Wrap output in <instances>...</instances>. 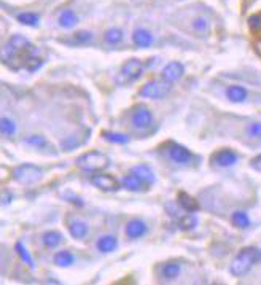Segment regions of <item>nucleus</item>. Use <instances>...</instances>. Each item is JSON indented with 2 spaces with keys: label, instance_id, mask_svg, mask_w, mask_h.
I'll return each mask as SVG.
<instances>
[{
  "label": "nucleus",
  "instance_id": "nucleus-1",
  "mask_svg": "<svg viewBox=\"0 0 261 285\" xmlns=\"http://www.w3.org/2000/svg\"><path fill=\"white\" fill-rule=\"evenodd\" d=\"M259 261H261V250L259 248L245 247L233 260V263L230 266V272L236 277H242L253 268V265L259 263Z\"/></svg>",
  "mask_w": 261,
  "mask_h": 285
},
{
  "label": "nucleus",
  "instance_id": "nucleus-2",
  "mask_svg": "<svg viewBox=\"0 0 261 285\" xmlns=\"http://www.w3.org/2000/svg\"><path fill=\"white\" fill-rule=\"evenodd\" d=\"M110 160L109 156H105L101 151H89L85 153L77 158V166L83 171H89V172H97V171H104L109 168Z\"/></svg>",
  "mask_w": 261,
  "mask_h": 285
},
{
  "label": "nucleus",
  "instance_id": "nucleus-3",
  "mask_svg": "<svg viewBox=\"0 0 261 285\" xmlns=\"http://www.w3.org/2000/svg\"><path fill=\"white\" fill-rule=\"evenodd\" d=\"M142 74H144V64H142V61H139V59L133 57L121 66L120 72L115 77V81L118 85H127V83L139 80Z\"/></svg>",
  "mask_w": 261,
  "mask_h": 285
},
{
  "label": "nucleus",
  "instance_id": "nucleus-4",
  "mask_svg": "<svg viewBox=\"0 0 261 285\" xmlns=\"http://www.w3.org/2000/svg\"><path fill=\"white\" fill-rule=\"evenodd\" d=\"M13 179L19 183V185H34L42 180L43 177V171L40 168L34 164H21L18 168L13 169L11 172Z\"/></svg>",
  "mask_w": 261,
  "mask_h": 285
},
{
  "label": "nucleus",
  "instance_id": "nucleus-5",
  "mask_svg": "<svg viewBox=\"0 0 261 285\" xmlns=\"http://www.w3.org/2000/svg\"><path fill=\"white\" fill-rule=\"evenodd\" d=\"M171 89H172V83L166 81L164 78L162 80H151L140 88L139 96L147 98V99H161L164 96H168Z\"/></svg>",
  "mask_w": 261,
  "mask_h": 285
},
{
  "label": "nucleus",
  "instance_id": "nucleus-6",
  "mask_svg": "<svg viewBox=\"0 0 261 285\" xmlns=\"http://www.w3.org/2000/svg\"><path fill=\"white\" fill-rule=\"evenodd\" d=\"M130 123L136 129H147L151 126L153 123V115L151 110L147 109L145 105H139L136 107V110L133 112V116H130Z\"/></svg>",
  "mask_w": 261,
  "mask_h": 285
},
{
  "label": "nucleus",
  "instance_id": "nucleus-7",
  "mask_svg": "<svg viewBox=\"0 0 261 285\" xmlns=\"http://www.w3.org/2000/svg\"><path fill=\"white\" fill-rule=\"evenodd\" d=\"M91 183L96 188L102 189V192H118L121 185L113 175L109 174H94L91 177Z\"/></svg>",
  "mask_w": 261,
  "mask_h": 285
},
{
  "label": "nucleus",
  "instance_id": "nucleus-8",
  "mask_svg": "<svg viewBox=\"0 0 261 285\" xmlns=\"http://www.w3.org/2000/svg\"><path fill=\"white\" fill-rule=\"evenodd\" d=\"M168 153H169V158L177 164H186L191 161V151L180 144H174L172 142V144L169 145Z\"/></svg>",
  "mask_w": 261,
  "mask_h": 285
},
{
  "label": "nucleus",
  "instance_id": "nucleus-9",
  "mask_svg": "<svg viewBox=\"0 0 261 285\" xmlns=\"http://www.w3.org/2000/svg\"><path fill=\"white\" fill-rule=\"evenodd\" d=\"M212 163L218 166V168H231V166L237 163V155L233 150L224 148V150L217 151L215 155L212 156Z\"/></svg>",
  "mask_w": 261,
  "mask_h": 285
},
{
  "label": "nucleus",
  "instance_id": "nucleus-10",
  "mask_svg": "<svg viewBox=\"0 0 261 285\" xmlns=\"http://www.w3.org/2000/svg\"><path fill=\"white\" fill-rule=\"evenodd\" d=\"M147 231H148V227L144 220L133 218L126 225V236L129 237V239H139V237L145 236Z\"/></svg>",
  "mask_w": 261,
  "mask_h": 285
},
{
  "label": "nucleus",
  "instance_id": "nucleus-11",
  "mask_svg": "<svg viewBox=\"0 0 261 285\" xmlns=\"http://www.w3.org/2000/svg\"><path fill=\"white\" fill-rule=\"evenodd\" d=\"M185 74V67L182 62H169L162 69V78L169 83H174L177 80H180Z\"/></svg>",
  "mask_w": 261,
  "mask_h": 285
},
{
  "label": "nucleus",
  "instance_id": "nucleus-12",
  "mask_svg": "<svg viewBox=\"0 0 261 285\" xmlns=\"http://www.w3.org/2000/svg\"><path fill=\"white\" fill-rule=\"evenodd\" d=\"M11 50H13L15 53H24V51H30L34 50V46L30 43V40L27 37H24V35H13V37H10L8 43H7Z\"/></svg>",
  "mask_w": 261,
  "mask_h": 285
},
{
  "label": "nucleus",
  "instance_id": "nucleus-13",
  "mask_svg": "<svg viewBox=\"0 0 261 285\" xmlns=\"http://www.w3.org/2000/svg\"><path fill=\"white\" fill-rule=\"evenodd\" d=\"M130 172L136 174V175L139 177V179H140L142 182H144L147 186H148V185H153V183H155V180H156V179H155V172H153L151 168H150V166H147V164L134 166V168L130 169Z\"/></svg>",
  "mask_w": 261,
  "mask_h": 285
},
{
  "label": "nucleus",
  "instance_id": "nucleus-14",
  "mask_svg": "<svg viewBox=\"0 0 261 285\" xmlns=\"http://www.w3.org/2000/svg\"><path fill=\"white\" fill-rule=\"evenodd\" d=\"M116 247H118V241L112 234L101 236L97 239V250L101 254H112L113 250H116Z\"/></svg>",
  "mask_w": 261,
  "mask_h": 285
},
{
  "label": "nucleus",
  "instance_id": "nucleus-15",
  "mask_svg": "<svg viewBox=\"0 0 261 285\" xmlns=\"http://www.w3.org/2000/svg\"><path fill=\"white\" fill-rule=\"evenodd\" d=\"M133 40L139 48H148L153 43V35L147 29H136L133 34Z\"/></svg>",
  "mask_w": 261,
  "mask_h": 285
},
{
  "label": "nucleus",
  "instance_id": "nucleus-16",
  "mask_svg": "<svg viewBox=\"0 0 261 285\" xmlns=\"http://www.w3.org/2000/svg\"><path fill=\"white\" fill-rule=\"evenodd\" d=\"M57 22H59V26L64 27V29H72V27H75V24L78 22V16H77L75 11H72V10H64L62 13L59 15Z\"/></svg>",
  "mask_w": 261,
  "mask_h": 285
},
{
  "label": "nucleus",
  "instance_id": "nucleus-17",
  "mask_svg": "<svg viewBox=\"0 0 261 285\" xmlns=\"http://www.w3.org/2000/svg\"><path fill=\"white\" fill-rule=\"evenodd\" d=\"M42 241L45 244V247H48V248H54L57 245H61L64 242V236L59 233V231H46L43 233L42 236Z\"/></svg>",
  "mask_w": 261,
  "mask_h": 285
},
{
  "label": "nucleus",
  "instance_id": "nucleus-18",
  "mask_svg": "<svg viewBox=\"0 0 261 285\" xmlns=\"http://www.w3.org/2000/svg\"><path fill=\"white\" fill-rule=\"evenodd\" d=\"M179 206L186 210V212H198L199 210V204H198V201L193 198V196H189L188 193L185 192H180L179 193Z\"/></svg>",
  "mask_w": 261,
  "mask_h": 285
},
{
  "label": "nucleus",
  "instance_id": "nucleus-19",
  "mask_svg": "<svg viewBox=\"0 0 261 285\" xmlns=\"http://www.w3.org/2000/svg\"><path fill=\"white\" fill-rule=\"evenodd\" d=\"M121 185L126 188V189H129V192H140L142 188H144V182H142L139 177L136 175V174H133V172H129L127 175H124L123 177V180H121Z\"/></svg>",
  "mask_w": 261,
  "mask_h": 285
},
{
  "label": "nucleus",
  "instance_id": "nucleus-20",
  "mask_svg": "<svg viewBox=\"0 0 261 285\" xmlns=\"http://www.w3.org/2000/svg\"><path fill=\"white\" fill-rule=\"evenodd\" d=\"M69 233L74 239H85L88 234V225L85 221L75 220L69 225Z\"/></svg>",
  "mask_w": 261,
  "mask_h": 285
},
{
  "label": "nucleus",
  "instance_id": "nucleus-21",
  "mask_svg": "<svg viewBox=\"0 0 261 285\" xmlns=\"http://www.w3.org/2000/svg\"><path fill=\"white\" fill-rule=\"evenodd\" d=\"M226 98L228 101L234 102V104H239V102H244L247 99V89L242 88V86H230L228 91H226Z\"/></svg>",
  "mask_w": 261,
  "mask_h": 285
},
{
  "label": "nucleus",
  "instance_id": "nucleus-22",
  "mask_svg": "<svg viewBox=\"0 0 261 285\" xmlns=\"http://www.w3.org/2000/svg\"><path fill=\"white\" fill-rule=\"evenodd\" d=\"M54 261V265L56 266H61V268H69V266H72L75 263V257L70 254L69 250H61V252H57L53 258Z\"/></svg>",
  "mask_w": 261,
  "mask_h": 285
},
{
  "label": "nucleus",
  "instance_id": "nucleus-23",
  "mask_svg": "<svg viewBox=\"0 0 261 285\" xmlns=\"http://www.w3.org/2000/svg\"><path fill=\"white\" fill-rule=\"evenodd\" d=\"M231 221L234 227L239 230H245L250 227V218H248L247 212H244V210H236L231 215Z\"/></svg>",
  "mask_w": 261,
  "mask_h": 285
},
{
  "label": "nucleus",
  "instance_id": "nucleus-24",
  "mask_svg": "<svg viewBox=\"0 0 261 285\" xmlns=\"http://www.w3.org/2000/svg\"><path fill=\"white\" fill-rule=\"evenodd\" d=\"M180 265L175 263V261H169V263H166L162 266V277L166 280H174L180 276Z\"/></svg>",
  "mask_w": 261,
  "mask_h": 285
},
{
  "label": "nucleus",
  "instance_id": "nucleus-25",
  "mask_svg": "<svg viewBox=\"0 0 261 285\" xmlns=\"http://www.w3.org/2000/svg\"><path fill=\"white\" fill-rule=\"evenodd\" d=\"M124 37V34L121 29H118V27H112L109 30H105L104 34V40L109 43V45H118Z\"/></svg>",
  "mask_w": 261,
  "mask_h": 285
},
{
  "label": "nucleus",
  "instance_id": "nucleus-26",
  "mask_svg": "<svg viewBox=\"0 0 261 285\" xmlns=\"http://www.w3.org/2000/svg\"><path fill=\"white\" fill-rule=\"evenodd\" d=\"M18 21L21 22V24H24V26L35 27V26H39L40 16L37 13H32V11H26V13H19L18 15Z\"/></svg>",
  "mask_w": 261,
  "mask_h": 285
},
{
  "label": "nucleus",
  "instance_id": "nucleus-27",
  "mask_svg": "<svg viewBox=\"0 0 261 285\" xmlns=\"http://www.w3.org/2000/svg\"><path fill=\"white\" fill-rule=\"evenodd\" d=\"M102 139H105L110 144H116V145H124L129 142V137L120 133H110V131H104L102 133Z\"/></svg>",
  "mask_w": 261,
  "mask_h": 285
},
{
  "label": "nucleus",
  "instance_id": "nucleus-28",
  "mask_svg": "<svg viewBox=\"0 0 261 285\" xmlns=\"http://www.w3.org/2000/svg\"><path fill=\"white\" fill-rule=\"evenodd\" d=\"M177 223L182 230H193L198 225V218L196 215H193V212H188L186 215H180L177 218Z\"/></svg>",
  "mask_w": 261,
  "mask_h": 285
},
{
  "label": "nucleus",
  "instance_id": "nucleus-29",
  "mask_svg": "<svg viewBox=\"0 0 261 285\" xmlns=\"http://www.w3.org/2000/svg\"><path fill=\"white\" fill-rule=\"evenodd\" d=\"M0 131H2V134L7 137H11L16 134V124L13 120H10L7 116H2V120H0Z\"/></svg>",
  "mask_w": 261,
  "mask_h": 285
},
{
  "label": "nucleus",
  "instance_id": "nucleus-30",
  "mask_svg": "<svg viewBox=\"0 0 261 285\" xmlns=\"http://www.w3.org/2000/svg\"><path fill=\"white\" fill-rule=\"evenodd\" d=\"M191 27L199 35H207L209 34V21L206 18H203V16H198V18L193 19Z\"/></svg>",
  "mask_w": 261,
  "mask_h": 285
},
{
  "label": "nucleus",
  "instance_id": "nucleus-31",
  "mask_svg": "<svg viewBox=\"0 0 261 285\" xmlns=\"http://www.w3.org/2000/svg\"><path fill=\"white\" fill-rule=\"evenodd\" d=\"M22 64H24L26 70H29V72H37V70L43 66V61L40 57H37V54H29Z\"/></svg>",
  "mask_w": 261,
  "mask_h": 285
},
{
  "label": "nucleus",
  "instance_id": "nucleus-32",
  "mask_svg": "<svg viewBox=\"0 0 261 285\" xmlns=\"http://www.w3.org/2000/svg\"><path fill=\"white\" fill-rule=\"evenodd\" d=\"M15 250H16V254L19 255V258L24 261V263L29 266V268H34V260H32V257H30V254H29V250L27 248L22 245V242H16V245H15Z\"/></svg>",
  "mask_w": 261,
  "mask_h": 285
},
{
  "label": "nucleus",
  "instance_id": "nucleus-33",
  "mask_svg": "<svg viewBox=\"0 0 261 285\" xmlns=\"http://www.w3.org/2000/svg\"><path fill=\"white\" fill-rule=\"evenodd\" d=\"M26 144L29 147H34V148H45V147H48V142H46V139L42 137V136H29L26 139Z\"/></svg>",
  "mask_w": 261,
  "mask_h": 285
},
{
  "label": "nucleus",
  "instance_id": "nucleus-34",
  "mask_svg": "<svg viewBox=\"0 0 261 285\" xmlns=\"http://www.w3.org/2000/svg\"><path fill=\"white\" fill-rule=\"evenodd\" d=\"M74 39H75L77 43H91L92 39H94V35L89 30H78V32H75Z\"/></svg>",
  "mask_w": 261,
  "mask_h": 285
},
{
  "label": "nucleus",
  "instance_id": "nucleus-35",
  "mask_svg": "<svg viewBox=\"0 0 261 285\" xmlns=\"http://www.w3.org/2000/svg\"><path fill=\"white\" fill-rule=\"evenodd\" d=\"M247 134L253 139H261V123H252L247 128Z\"/></svg>",
  "mask_w": 261,
  "mask_h": 285
},
{
  "label": "nucleus",
  "instance_id": "nucleus-36",
  "mask_svg": "<svg viewBox=\"0 0 261 285\" xmlns=\"http://www.w3.org/2000/svg\"><path fill=\"white\" fill-rule=\"evenodd\" d=\"M248 26H250V29H252L253 32H258V30L261 29V16L253 15V16L248 18Z\"/></svg>",
  "mask_w": 261,
  "mask_h": 285
},
{
  "label": "nucleus",
  "instance_id": "nucleus-37",
  "mask_svg": "<svg viewBox=\"0 0 261 285\" xmlns=\"http://www.w3.org/2000/svg\"><path fill=\"white\" fill-rule=\"evenodd\" d=\"M11 201H13V195H11L10 192H7V189H4V192H2V206L10 204Z\"/></svg>",
  "mask_w": 261,
  "mask_h": 285
},
{
  "label": "nucleus",
  "instance_id": "nucleus-38",
  "mask_svg": "<svg viewBox=\"0 0 261 285\" xmlns=\"http://www.w3.org/2000/svg\"><path fill=\"white\" fill-rule=\"evenodd\" d=\"M250 166L255 169V171H258L259 174H261V155H258V156H255L252 161H250Z\"/></svg>",
  "mask_w": 261,
  "mask_h": 285
}]
</instances>
